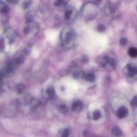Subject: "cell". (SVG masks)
<instances>
[{
    "instance_id": "6da1fadb",
    "label": "cell",
    "mask_w": 137,
    "mask_h": 137,
    "mask_svg": "<svg viewBox=\"0 0 137 137\" xmlns=\"http://www.w3.org/2000/svg\"><path fill=\"white\" fill-rule=\"evenodd\" d=\"M76 34L75 30L70 27L64 28L61 32L60 40L61 45L64 48L70 50L75 43Z\"/></svg>"
},
{
    "instance_id": "7a4b0ae2",
    "label": "cell",
    "mask_w": 137,
    "mask_h": 137,
    "mask_svg": "<svg viewBox=\"0 0 137 137\" xmlns=\"http://www.w3.org/2000/svg\"><path fill=\"white\" fill-rule=\"evenodd\" d=\"M124 72L128 76L133 77L137 75V65L129 63L124 68Z\"/></svg>"
},
{
    "instance_id": "3957f363",
    "label": "cell",
    "mask_w": 137,
    "mask_h": 137,
    "mask_svg": "<svg viewBox=\"0 0 137 137\" xmlns=\"http://www.w3.org/2000/svg\"><path fill=\"white\" fill-rule=\"evenodd\" d=\"M101 64L103 67L110 68L114 67L115 62L112 58L109 56H105L103 58Z\"/></svg>"
},
{
    "instance_id": "277c9868",
    "label": "cell",
    "mask_w": 137,
    "mask_h": 137,
    "mask_svg": "<svg viewBox=\"0 0 137 137\" xmlns=\"http://www.w3.org/2000/svg\"><path fill=\"white\" fill-rule=\"evenodd\" d=\"M128 113V110L126 107L122 106L117 110V115L119 118L122 119L127 116Z\"/></svg>"
},
{
    "instance_id": "5b68a950",
    "label": "cell",
    "mask_w": 137,
    "mask_h": 137,
    "mask_svg": "<svg viewBox=\"0 0 137 137\" xmlns=\"http://www.w3.org/2000/svg\"><path fill=\"white\" fill-rule=\"evenodd\" d=\"M83 103L82 101L79 100L75 101L72 105V109L74 112L80 111L83 107Z\"/></svg>"
},
{
    "instance_id": "8992f818",
    "label": "cell",
    "mask_w": 137,
    "mask_h": 137,
    "mask_svg": "<svg viewBox=\"0 0 137 137\" xmlns=\"http://www.w3.org/2000/svg\"><path fill=\"white\" fill-rule=\"evenodd\" d=\"M46 94L47 95L48 98L49 100L53 99L54 97L55 91L53 87H51L47 88L46 90Z\"/></svg>"
},
{
    "instance_id": "52a82bcc",
    "label": "cell",
    "mask_w": 137,
    "mask_h": 137,
    "mask_svg": "<svg viewBox=\"0 0 137 137\" xmlns=\"http://www.w3.org/2000/svg\"><path fill=\"white\" fill-rule=\"evenodd\" d=\"M105 11L107 14H113L116 12V7L113 4H108L105 7Z\"/></svg>"
},
{
    "instance_id": "ba28073f",
    "label": "cell",
    "mask_w": 137,
    "mask_h": 137,
    "mask_svg": "<svg viewBox=\"0 0 137 137\" xmlns=\"http://www.w3.org/2000/svg\"><path fill=\"white\" fill-rule=\"evenodd\" d=\"M83 78L87 82H93L95 80L96 76L93 74L90 73L85 74Z\"/></svg>"
},
{
    "instance_id": "9c48e42d",
    "label": "cell",
    "mask_w": 137,
    "mask_h": 137,
    "mask_svg": "<svg viewBox=\"0 0 137 137\" xmlns=\"http://www.w3.org/2000/svg\"><path fill=\"white\" fill-rule=\"evenodd\" d=\"M128 53L130 57L133 58H136L137 57V48L130 47L128 50Z\"/></svg>"
},
{
    "instance_id": "30bf717a",
    "label": "cell",
    "mask_w": 137,
    "mask_h": 137,
    "mask_svg": "<svg viewBox=\"0 0 137 137\" xmlns=\"http://www.w3.org/2000/svg\"><path fill=\"white\" fill-rule=\"evenodd\" d=\"M111 132L114 135L117 137H120L122 136V131L120 129V128L116 127H114L112 128Z\"/></svg>"
},
{
    "instance_id": "8fae6325",
    "label": "cell",
    "mask_w": 137,
    "mask_h": 137,
    "mask_svg": "<svg viewBox=\"0 0 137 137\" xmlns=\"http://www.w3.org/2000/svg\"><path fill=\"white\" fill-rule=\"evenodd\" d=\"M73 10L71 8H69L66 10L65 12V15H64L65 18L66 20H69L71 19L73 15Z\"/></svg>"
},
{
    "instance_id": "7c38bea8",
    "label": "cell",
    "mask_w": 137,
    "mask_h": 137,
    "mask_svg": "<svg viewBox=\"0 0 137 137\" xmlns=\"http://www.w3.org/2000/svg\"><path fill=\"white\" fill-rule=\"evenodd\" d=\"M58 110L61 113H65L68 111V109L65 104H61L58 106Z\"/></svg>"
},
{
    "instance_id": "4fadbf2b",
    "label": "cell",
    "mask_w": 137,
    "mask_h": 137,
    "mask_svg": "<svg viewBox=\"0 0 137 137\" xmlns=\"http://www.w3.org/2000/svg\"><path fill=\"white\" fill-rule=\"evenodd\" d=\"M25 90V87L23 85L19 84L16 86V91L19 94H21L23 93Z\"/></svg>"
},
{
    "instance_id": "5bb4252c",
    "label": "cell",
    "mask_w": 137,
    "mask_h": 137,
    "mask_svg": "<svg viewBox=\"0 0 137 137\" xmlns=\"http://www.w3.org/2000/svg\"><path fill=\"white\" fill-rule=\"evenodd\" d=\"M102 117L101 113L99 110H96L94 111L93 114V120L95 121L98 120L101 118Z\"/></svg>"
},
{
    "instance_id": "9a60e30c",
    "label": "cell",
    "mask_w": 137,
    "mask_h": 137,
    "mask_svg": "<svg viewBox=\"0 0 137 137\" xmlns=\"http://www.w3.org/2000/svg\"><path fill=\"white\" fill-rule=\"evenodd\" d=\"M13 71V69L12 67L10 65H9L5 70V74L6 75H8V76H10L9 75L12 74Z\"/></svg>"
},
{
    "instance_id": "2e32d148",
    "label": "cell",
    "mask_w": 137,
    "mask_h": 137,
    "mask_svg": "<svg viewBox=\"0 0 137 137\" xmlns=\"http://www.w3.org/2000/svg\"><path fill=\"white\" fill-rule=\"evenodd\" d=\"M67 3L64 1H57L55 3V6L61 7L62 6H66Z\"/></svg>"
},
{
    "instance_id": "e0dca14e",
    "label": "cell",
    "mask_w": 137,
    "mask_h": 137,
    "mask_svg": "<svg viewBox=\"0 0 137 137\" xmlns=\"http://www.w3.org/2000/svg\"><path fill=\"white\" fill-rule=\"evenodd\" d=\"M84 74H85L82 72H80V71H76L73 73V76L74 78H75V79H78V78L81 76H82L83 78Z\"/></svg>"
},
{
    "instance_id": "ac0fdd59",
    "label": "cell",
    "mask_w": 137,
    "mask_h": 137,
    "mask_svg": "<svg viewBox=\"0 0 137 137\" xmlns=\"http://www.w3.org/2000/svg\"><path fill=\"white\" fill-rule=\"evenodd\" d=\"M70 134V131L68 129H66L63 131L61 137H69Z\"/></svg>"
},
{
    "instance_id": "d6986e66",
    "label": "cell",
    "mask_w": 137,
    "mask_h": 137,
    "mask_svg": "<svg viewBox=\"0 0 137 137\" xmlns=\"http://www.w3.org/2000/svg\"><path fill=\"white\" fill-rule=\"evenodd\" d=\"M127 39L126 37H123L121 38L120 41V44L122 46H126L127 44Z\"/></svg>"
},
{
    "instance_id": "ffe728a7",
    "label": "cell",
    "mask_w": 137,
    "mask_h": 137,
    "mask_svg": "<svg viewBox=\"0 0 137 137\" xmlns=\"http://www.w3.org/2000/svg\"><path fill=\"white\" fill-rule=\"evenodd\" d=\"M105 29L106 28L104 25L102 24L99 25L97 28V30L99 32H104L105 31Z\"/></svg>"
},
{
    "instance_id": "44dd1931",
    "label": "cell",
    "mask_w": 137,
    "mask_h": 137,
    "mask_svg": "<svg viewBox=\"0 0 137 137\" xmlns=\"http://www.w3.org/2000/svg\"><path fill=\"white\" fill-rule=\"evenodd\" d=\"M131 104L132 105L137 107V95L134 97L131 102Z\"/></svg>"
},
{
    "instance_id": "7402d4cb",
    "label": "cell",
    "mask_w": 137,
    "mask_h": 137,
    "mask_svg": "<svg viewBox=\"0 0 137 137\" xmlns=\"http://www.w3.org/2000/svg\"><path fill=\"white\" fill-rule=\"evenodd\" d=\"M16 62L17 64H22L24 62V59L22 57H18L16 59Z\"/></svg>"
},
{
    "instance_id": "603a6c76",
    "label": "cell",
    "mask_w": 137,
    "mask_h": 137,
    "mask_svg": "<svg viewBox=\"0 0 137 137\" xmlns=\"http://www.w3.org/2000/svg\"><path fill=\"white\" fill-rule=\"evenodd\" d=\"M88 62H89V59L85 56H84L81 58V62H82V63H84V64H86V63H88Z\"/></svg>"
},
{
    "instance_id": "cb8c5ba5",
    "label": "cell",
    "mask_w": 137,
    "mask_h": 137,
    "mask_svg": "<svg viewBox=\"0 0 137 137\" xmlns=\"http://www.w3.org/2000/svg\"><path fill=\"white\" fill-rule=\"evenodd\" d=\"M31 29L29 27H25L23 29V32L25 34L27 35L30 32Z\"/></svg>"
},
{
    "instance_id": "d4e9b609",
    "label": "cell",
    "mask_w": 137,
    "mask_h": 137,
    "mask_svg": "<svg viewBox=\"0 0 137 137\" xmlns=\"http://www.w3.org/2000/svg\"><path fill=\"white\" fill-rule=\"evenodd\" d=\"M9 11V9L7 7H4L3 8H2L1 9V12L2 13H8Z\"/></svg>"
},
{
    "instance_id": "484cf974",
    "label": "cell",
    "mask_w": 137,
    "mask_h": 137,
    "mask_svg": "<svg viewBox=\"0 0 137 137\" xmlns=\"http://www.w3.org/2000/svg\"><path fill=\"white\" fill-rule=\"evenodd\" d=\"M31 4V1H27L25 2V3L24 4V7H25V9H27L28 7Z\"/></svg>"
},
{
    "instance_id": "4316f807",
    "label": "cell",
    "mask_w": 137,
    "mask_h": 137,
    "mask_svg": "<svg viewBox=\"0 0 137 137\" xmlns=\"http://www.w3.org/2000/svg\"><path fill=\"white\" fill-rule=\"evenodd\" d=\"M4 43L3 40H0V48H3L4 47Z\"/></svg>"
},
{
    "instance_id": "83f0119b",
    "label": "cell",
    "mask_w": 137,
    "mask_h": 137,
    "mask_svg": "<svg viewBox=\"0 0 137 137\" xmlns=\"http://www.w3.org/2000/svg\"><path fill=\"white\" fill-rule=\"evenodd\" d=\"M1 84H2V81H1V78L0 77V86H1Z\"/></svg>"
}]
</instances>
